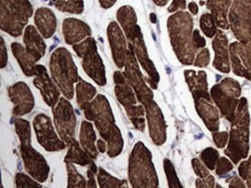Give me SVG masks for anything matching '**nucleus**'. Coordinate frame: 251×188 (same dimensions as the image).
<instances>
[{
  "mask_svg": "<svg viewBox=\"0 0 251 188\" xmlns=\"http://www.w3.org/2000/svg\"><path fill=\"white\" fill-rule=\"evenodd\" d=\"M117 18L122 25L127 40H129V44L132 46L136 58L140 63L142 68L149 75V78H147L146 81L150 83L151 88L157 89L159 82V75L148 54L147 48L140 26L137 24L135 10L130 6H122L117 13Z\"/></svg>",
  "mask_w": 251,
  "mask_h": 188,
  "instance_id": "f257e3e1",
  "label": "nucleus"
},
{
  "mask_svg": "<svg viewBox=\"0 0 251 188\" xmlns=\"http://www.w3.org/2000/svg\"><path fill=\"white\" fill-rule=\"evenodd\" d=\"M168 30L173 50L184 65H192L197 49L193 43V20L187 12L178 11L168 20Z\"/></svg>",
  "mask_w": 251,
  "mask_h": 188,
  "instance_id": "f03ea898",
  "label": "nucleus"
},
{
  "mask_svg": "<svg viewBox=\"0 0 251 188\" xmlns=\"http://www.w3.org/2000/svg\"><path fill=\"white\" fill-rule=\"evenodd\" d=\"M91 103L95 126L101 138L107 142V154L111 158H115L122 153L124 141L120 130L115 124L109 103L105 96L99 94Z\"/></svg>",
  "mask_w": 251,
  "mask_h": 188,
  "instance_id": "7ed1b4c3",
  "label": "nucleus"
},
{
  "mask_svg": "<svg viewBox=\"0 0 251 188\" xmlns=\"http://www.w3.org/2000/svg\"><path fill=\"white\" fill-rule=\"evenodd\" d=\"M250 118L248 100L242 97L239 100L235 118L231 122L229 141L225 154L237 164L249 154Z\"/></svg>",
  "mask_w": 251,
  "mask_h": 188,
  "instance_id": "20e7f679",
  "label": "nucleus"
},
{
  "mask_svg": "<svg viewBox=\"0 0 251 188\" xmlns=\"http://www.w3.org/2000/svg\"><path fill=\"white\" fill-rule=\"evenodd\" d=\"M128 176L133 188H158V176L152 162V155L144 143L138 141L131 151Z\"/></svg>",
  "mask_w": 251,
  "mask_h": 188,
  "instance_id": "39448f33",
  "label": "nucleus"
},
{
  "mask_svg": "<svg viewBox=\"0 0 251 188\" xmlns=\"http://www.w3.org/2000/svg\"><path fill=\"white\" fill-rule=\"evenodd\" d=\"M51 75L60 91L68 100L74 97V84L79 81L78 71L72 56L65 48H58L50 61Z\"/></svg>",
  "mask_w": 251,
  "mask_h": 188,
  "instance_id": "423d86ee",
  "label": "nucleus"
},
{
  "mask_svg": "<svg viewBox=\"0 0 251 188\" xmlns=\"http://www.w3.org/2000/svg\"><path fill=\"white\" fill-rule=\"evenodd\" d=\"M1 29L14 37L23 33L33 9L28 0H0Z\"/></svg>",
  "mask_w": 251,
  "mask_h": 188,
  "instance_id": "0eeeda50",
  "label": "nucleus"
},
{
  "mask_svg": "<svg viewBox=\"0 0 251 188\" xmlns=\"http://www.w3.org/2000/svg\"><path fill=\"white\" fill-rule=\"evenodd\" d=\"M240 95V83L232 78H225L220 83L213 86L210 91L213 101L223 116L230 123L234 119Z\"/></svg>",
  "mask_w": 251,
  "mask_h": 188,
  "instance_id": "6e6552de",
  "label": "nucleus"
},
{
  "mask_svg": "<svg viewBox=\"0 0 251 188\" xmlns=\"http://www.w3.org/2000/svg\"><path fill=\"white\" fill-rule=\"evenodd\" d=\"M73 48L76 54L83 59L82 65L88 76L99 86L105 85V68L97 50L95 39L88 37L80 44L74 45Z\"/></svg>",
  "mask_w": 251,
  "mask_h": 188,
  "instance_id": "1a4fd4ad",
  "label": "nucleus"
},
{
  "mask_svg": "<svg viewBox=\"0 0 251 188\" xmlns=\"http://www.w3.org/2000/svg\"><path fill=\"white\" fill-rule=\"evenodd\" d=\"M228 21L237 40L248 43L251 39V0H233Z\"/></svg>",
  "mask_w": 251,
  "mask_h": 188,
  "instance_id": "9d476101",
  "label": "nucleus"
},
{
  "mask_svg": "<svg viewBox=\"0 0 251 188\" xmlns=\"http://www.w3.org/2000/svg\"><path fill=\"white\" fill-rule=\"evenodd\" d=\"M123 74L126 76L128 84L135 91L138 101L142 103V105L146 106L148 103L152 101L154 94L151 89L148 87L146 80L142 76L134 49L130 44H128V53Z\"/></svg>",
  "mask_w": 251,
  "mask_h": 188,
  "instance_id": "9b49d317",
  "label": "nucleus"
},
{
  "mask_svg": "<svg viewBox=\"0 0 251 188\" xmlns=\"http://www.w3.org/2000/svg\"><path fill=\"white\" fill-rule=\"evenodd\" d=\"M53 119L60 139L67 144L75 141V127L76 119L73 107L65 98H60L56 107H53Z\"/></svg>",
  "mask_w": 251,
  "mask_h": 188,
  "instance_id": "f8f14e48",
  "label": "nucleus"
},
{
  "mask_svg": "<svg viewBox=\"0 0 251 188\" xmlns=\"http://www.w3.org/2000/svg\"><path fill=\"white\" fill-rule=\"evenodd\" d=\"M33 125L39 143L47 151L57 152L64 150L65 142L60 140L55 132L49 117L44 114H38L33 119Z\"/></svg>",
  "mask_w": 251,
  "mask_h": 188,
  "instance_id": "ddd939ff",
  "label": "nucleus"
},
{
  "mask_svg": "<svg viewBox=\"0 0 251 188\" xmlns=\"http://www.w3.org/2000/svg\"><path fill=\"white\" fill-rule=\"evenodd\" d=\"M20 152L25 170L33 179L38 182H45L50 173L49 165L45 158L32 147L31 143H20Z\"/></svg>",
  "mask_w": 251,
  "mask_h": 188,
  "instance_id": "4468645a",
  "label": "nucleus"
},
{
  "mask_svg": "<svg viewBox=\"0 0 251 188\" xmlns=\"http://www.w3.org/2000/svg\"><path fill=\"white\" fill-rule=\"evenodd\" d=\"M234 74L251 81V39L246 44L234 42L229 47Z\"/></svg>",
  "mask_w": 251,
  "mask_h": 188,
  "instance_id": "2eb2a0df",
  "label": "nucleus"
},
{
  "mask_svg": "<svg viewBox=\"0 0 251 188\" xmlns=\"http://www.w3.org/2000/svg\"><path fill=\"white\" fill-rule=\"evenodd\" d=\"M9 96L14 104L13 114L22 117L29 114L34 108L35 100L30 89L24 82H19L9 87Z\"/></svg>",
  "mask_w": 251,
  "mask_h": 188,
  "instance_id": "dca6fc26",
  "label": "nucleus"
},
{
  "mask_svg": "<svg viewBox=\"0 0 251 188\" xmlns=\"http://www.w3.org/2000/svg\"><path fill=\"white\" fill-rule=\"evenodd\" d=\"M150 137L155 144L161 146L166 141V124L163 114L154 100L144 106Z\"/></svg>",
  "mask_w": 251,
  "mask_h": 188,
  "instance_id": "f3484780",
  "label": "nucleus"
},
{
  "mask_svg": "<svg viewBox=\"0 0 251 188\" xmlns=\"http://www.w3.org/2000/svg\"><path fill=\"white\" fill-rule=\"evenodd\" d=\"M33 80L35 87L40 90L44 101L49 107H55L60 100V93L57 86L48 75L45 67L37 65Z\"/></svg>",
  "mask_w": 251,
  "mask_h": 188,
  "instance_id": "a211bd4d",
  "label": "nucleus"
},
{
  "mask_svg": "<svg viewBox=\"0 0 251 188\" xmlns=\"http://www.w3.org/2000/svg\"><path fill=\"white\" fill-rule=\"evenodd\" d=\"M107 36L112 51L114 61L119 68H123L126 65L128 49L127 48L124 34L116 22H111L108 25Z\"/></svg>",
  "mask_w": 251,
  "mask_h": 188,
  "instance_id": "6ab92c4d",
  "label": "nucleus"
},
{
  "mask_svg": "<svg viewBox=\"0 0 251 188\" xmlns=\"http://www.w3.org/2000/svg\"><path fill=\"white\" fill-rule=\"evenodd\" d=\"M213 48L215 57L213 67L224 73H229L230 71L228 39L222 30L219 29L213 40Z\"/></svg>",
  "mask_w": 251,
  "mask_h": 188,
  "instance_id": "aec40b11",
  "label": "nucleus"
},
{
  "mask_svg": "<svg viewBox=\"0 0 251 188\" xmlns=\"http://www.w3.org/2000/svg\"><path fill=\"white\" fill-rule=\"evenodd\" d=\"M184 74L194 100L204 98L209 101H212L208 90L207 76L205 71L197 72L193 70H187L184 72Z\"/></svg>",
  "mask_w": 251,
  "mask_h": 188,
  "instance_id": "412c9836",
  "label": "nucleus"
},
{
  "mask_svg": "<svg viewBox=\"0 0 251 188\" xmlns=\"http://www.w3.org/2000/svg\"><path fill=\"white\" fill-rule=\"evenodd\" d=\"M63 33L67 44L75 45L91 34V28L81 20L66 19L63 24Z\"/></svg>",
  "mask_w": 251,
  "mask_h": 188,
  "instance_id": "4be33fe9",
  "label": "nucleus"
},
{
  "mask_svg": "<svg viewBox=\"0 0 251 188\" xmlns=\"http://www.w3.org/2000/svg\"><path fill=\"white\" fill-rule=\"evenodd\" d=\"M195 106L199 116L203 120L210 131L216 132L220 127V114L218 109L213 106L212 101L201 98L194 100Z\"/></svg>",
  "mask_w": 251,
  "mask_h": 188,
  "instance_id": "5701e85b",
  "label": "nucleus"
},
{
  "mask_svg": "<svg viewBox=\"0 0 251 188\" xmlns=\"http://www.w3.org/2000/svg\"><path fill=\"white\" fill-rule=\"evenodd\" d=\"M24 41L25 49L35 61H39L45 55L47 46L33 25H29L25 28Z\"/></svg>",
  "mask_w": 251,
  "mask_h": 188,
  "instance_id": "b1692460",
  "label": "nucleus"
},
{
  "mask_svg": "<svg viewBox=\"0 0 251 188\" xmlns=\"http://www.w3.org/2000/svg\"><path fill=\"white\" fill-rule=\"evenodd\" d=\"M114 80L116 84L115 88V94L119 103L125 109L136 105L135 93H134L131 86L127 83L125 75L122 74L119 71H116L114 73Z\"/></svg>",
  "mask_w": 251,
  "mask_h": 188,
  "instance_id": "393cba45",
  "label": "nucleus"
},
{
  "mask_svg": "<svg viewBox=\"0 0 251 188\" xmlns=\"http://www.w3.org/2000/svg\"><path fill=\"white\" fill-rule=\"evenodd\" d=\"M34 22L44 38H50L57 29V19L48 8H39L35 13Z\"/></svg>",
  "mask_w": 251,
  "mask_h": 188,
  "instance_id": "a878e982",
  "label": "nucleus"
},
{
  "mask_svg": "<svg viewBox=\"0 0 251 188\" xmlns=\"http://www.w3.org/2000/svg\"><path fill=\"white\" fill-rule=\"evenodd\" d=\"M232 0H207L206 6L211 12L215 22L218 27L223 29L229 28L228 13Z\"/></svg>",
  "mask_w": 251,
  "mask_h": 188,
  "instance_id": "bb28decb",
  "label": "nucleus"
},
{
  "mask_svg": "<svg viewBox=\"0 0 251 188\" xmlns=\"http://www.w3.org/2000/svg\"><path fill=\"white\" fill-rule=\"evenodd\" d=\"M97 136L93 126L88 121L82 123L80 133V142L84 150L91 157V159H96L99 155L95 142Z\"/></svg>",
  "mask_w": 251,
  "mask_h": 188,
  "instance_id": "cd10ccee",
  "label": "nucleus"
},
{
  "mask_svg": "<svg viewBox=\"0 0 251 188\" xmlns=\"http://www.w3.org/2000/svg\"><path fill=\"white\" fill-rule=\"evenodd\" d=\"M11 47L15 58L18 61L24 74L27 76L35 75L37 62L33 60L26 49L19 43H13Z\"/></svg>",
  "mask_w": 251,
  "mask_h": 188,
  "instance_id": "c85d7f7f",
  "label": "nucleus"
},
{
  "mask_svg": "<svg viewBox=\"0 0 251 188\" xmlns=\"http://www.w3.org/2000/svg\"><path fill=\"white\" fill-rule=\"evenodd\" d=\"M64 161H69L74 164L80 165V166H87L93 161H91V157L80 148L78 142L75 140L73 143H71L68 154L64 158Z\"/></svg>",
  "mask_w": 251,
  "mask_h": 188,
  "instance_id": "c756f323",
  "label": "nucleus"
},
{
  "mask_svg": "<svg viewBox=\"0 0 251 188\" xmlns=\"http://www.w3.org/2000/svg\"><path fill=\"white\" fill-rule=\"evenodd\" d=\"M76 101L79 105L91 101L97 94V90L91 83L79 79L76 86Z\"/></svg>",
  "mask_w": 251,
  "mask_h": 188,
  "instance_id": "7c9ffc66",
  "label": "nucleus"
},
{
  "mask_svg": "<svg viewBox=\"0 0 251 188\" xmlns=\"http://www.w3.org/2000/svg\"><path fill=\"white\" fill-rule=\"evenodd\" d=\"M98 181H99L100 188H127V181L124 180H119L116 177H112L108 174L102 167L99 168L98 174Z\"/></svg>",
  "mask_w": 251,
  "mask_h": 188,
  "instance_id": "2f4dec72",
  "label": "nucleus"
},
{
  "mask_svg": "<svg viewBox=\"0 0 251 188\" xmlns=\"http://www.w3.org/2000/svg\"><path fill=\"white\" fill-rule=\"evenodd\" d=\"M55 6L64 13L80 14L84 11L83 0H57L55 2Z\"/></svg>",
  "mask_w": 251,
  "mask_h": 188,
  "instance_id": "473e14b6",
  "label": "nucleus"
},
{
  "mask_svg": "<svg viewBox=\"0 0 251 188\" xmlns=\"http://www.w3.org/2000/svg\"><path fill=\"white\" fill-rule=\"evenodd\" d=\"M65 163L68 173V188H86L88 181L77 171L74 163L69 161H66Z\"/></svg>",
  "mask_w": 251,
  "mask_h": 188,
  "instance_id": "72a5a7b5",
  "label": "nucleus"
},
{
  "mask_svg": "<svg viewBox=\"0 0 251 188\" xmlns=\"http://www.w3.org/2000/svg\"><path fill=\"white\" fill-rule=\"evenodd\" d=\"M15 128L16 132L20 138V143H31V130L29 122L25 119L17 118L15 120Z\"/></svg>",
  "mask_w": 251,
  "mask_h": 188,
  "instance_id": "f704fd0d",
  "label": "nucleus"
},
{
  "mask_svg": "<svg viewBox=\"0 0 251 188\" xmlns=\"http://www.w3.org/2000/svg\"><path fill=\"white\" fill-rule=\"evenodd\" d=\"M217 26V24L211 13H205L202 15L201 18V27L204 34L207 37L209 38L214 37L218 31Z\"/></svg>",
  "mask_w": 251,
  "mask_h": 188,
  "instance_id": "c9c22d12",
  "label": "nucleus"
},
{
  "mask_svg": "<svg viewBox=\"0 0 251 188\" xmlns=\"http://www.w3.org/2000/svg\"><path fill=\"white\" fill-rule=\"evenodd\" d=\"M219 158H220V154L218 151L213 147L205 149L201 154V160L209 170H214L217 166Z\"/></svg>",
  "mask_w": 251,
  "mask_h": 188,
  "instance_id": "e433bc0d",
  "label": "nucleus"
},
{
  "mask_svg": "<svg viewBox=\"0 0 251 188\" xmlns=\"http://www.w3.org/2000/svg\"><path fill=\"white\" fill-rule=\"evenodd\" d=\"M164 169H165L166 177H167L169 187L171 188H182V186L177 177L175 168L170 160H164Z\"/></svg>",
  "mask_w": 251,
  "mask_h": 188,
  "instance_id": "4c0bfd02",
  "label": "nucleus"
},
{
  "mask_svg": "<svg viewBox=\"0 0 251 188\" xmlns=\"http://www.w3.org/2000/svg\"><path fill=\"white\" fill-rule=\"evenodd\" d=\"M16 184L17 188H42L37 181H33L32 178L22 173H18L16 175Z\"/></svg>",
  "mask_w": 251,
  "mask_h": 188,
  "instance_id": "58836bf2",
  "label": "nucleus"
},
{
  "mask_svg": "<svg viewBox=\"0 0 251 188\" xmlns=\"http://www.w3.org/2000/svg\"><path fill=\"white\" fill-rule=\"evenodd\" d=\"M239 174L244 181H247L248 188H251V155L248 161H243L240 164Z\"/></svg>",
  "mask_w": 251,
  "mask_h": 188,
  "instance_id": "ea45409f",
  "label": "nucleus"
},
{
  "mask_svg": "<svg viewBox=\"0 0 251 188\" xmlns=\"http://www.w3.org/2000/svg\"><path fill=\"white\" fill-rule=\"evenodd\" d=\"M216 166H217L216 173L219 176L226 174L227 172L233 170V164L226 158H221L219 159Z\"/></svg>",
  "mask_w": 251,
  "mask_h": 188,
  "instance_id": "a19ab883",
  "label": "nucleus"
},
{
  "mask_svg": "<svg viewBox=\"0 0 251 188\" xmlns=\"http://www.w3.org/2000/svg\"><path fill=\"white\" fill-rule=\"evenodd\" d=\"M210 61V53L209 49H203L198 53L197 58L195 60L194 65L196 67H205L209 64Z\"/></svg>",
  "mask_w": 251,
  "mask_h": 188,
  "instance_id": "79ce46f5",
  "label": "nucleus"
},
{
  "mask_svg": "<svg viewBox=\"0 0 251 188\" xmlns=\"http://www.w3.org/2000/svg\"><path fill=\"white\" fill-rule=\"evenodd\" d=\"M192 165H193V170L195 173L201 178H205L209 175V170L206 169V166H204L201 161H199L197 158H194L192 161Z\"/></svg>",
  "mask_w": 251,
  "mask_h": 188,
  "instance_id": "37998d69",
  "label": "nucleus"
},
{
  "mask_svg": "<svg viewBox=\"0 0 251 188\" xmlns=\"http://www.w3.org/2000/svg\"><path fill=\"white\" fill-rule=\"evenodd\" d=\"M228 135L226 132H216L213 133V138L215 144L218 148H224L227 143Z\"/></svg>",
  "mask_w": 251,
  "mask_h": 188,
  "instance_id": "c03bdc74",
  "label": "nucleus"
},
{
  "mask_svg": "<svg viewBox=\"0 0 251 188\" xmlns=\"http://www.w3.org/2000/svg\"><path fill=\"white\" fill-rule=\"evenodd\" d=\"M196 186L198 188H213L215 187V178L213 176L209 174L205 178L197 179L196 181Z\"/></svg>",
  "mask_w": 251,
  "mask_h": 188,
  "instance_id": "a18cd8bd",
  "label": "nucleus"
},
{
  "mask_svg": "<svg viewBox=\"0 0 251 188\" xmlns=\"http://www.w3.org/2000/svg\"><path fill=\"white\" fill-rule=\"evenodd\" d=\"M193 43L197 50H198L199 49H202L206 46V40L202 36H201L200 31L197 29L193 31Z\"/></svg>",
  "mask_w": 251,
  "mask_h": 188,
  "instance_id": "49530a36",
  "label": "nucleus"
},
{
  "mask_svg": "<svg viewBox=\"0 0 251 188\" xmlns=\"http://www.w3.org/2000/svg\"><path fill=\"white\" fill-rule=\"evenodd\" d=\"M186 0H173L171 6L168 9L170 13L178 11V10H184L186 9Z\"/></svg>",
  "mask_w": 251,
  "mask_h": 188,
  "instance_id": "de8ad7c7",
  "label": "nucleus"
},
{
  "mask_svg": "<svg viewBox=\"0 0 251 188\" xmlns=\"http://www.w3.org/2000/svg\"><path fill=\"white\" fill-rule=\"evenodd\" d=\"M3 39L1 37V44H0V52H1V68H4L6 67L8 62L7 50H6V46H5Z\"/></svg>",
  "mask_w": 251,
  "mask_h": 188,
  "instance_id": "09e8293b",
  "label": "nucleus"
},
{
  "mask_svg": "<svg viewBox=\"0 0 251 188\" xmlns=\"http://www.w3.org/2000/svg\"><path fill=\"white\" fill-rule=\"evenodd\" d=\"M229 188H246L245 184L242 180L239 178V177H233V179L231 180L230 183H229Z\"/></svg>",
  "mask_w": 251,
  "mask_h": 188,
  "instance_id": "8fccbe9b",
  "label": "nucleus"
},
{
  "mask_svg": "<svg viewBox=\"0 0 251 188\" xmlns=\"http://www.w3.org/2000/svg\"><path fill=\"white\" fill-rule=\"evenodd\" d=\"M95 173L91 169L88 170V188H97L96 181L95 178Z\"/></svg>",
  "mask_w": 251,
  "mask_h": 188,
  "instance_id": "3c124183",
  "label": "nucleus"
},
{
  "mask_svg": "<svg viewBox=\"0 0 251 188\" xmlns=\"http://www.w3.org/2000/svg\"><path fill=\"white\" fill-rule=\"evenodd\" d=\"M97 146H98V148H99V150H100V152H105L106 143L104 141H102V140H99V141L97 142Z\"/></svg>",
  "mask_w": 251,
  "mask_h": 188,
  "instance_id": "603ef678",
  "label": "nucleus"
},
{
  "mask_svg": "<svg viewBox=\"0 0 251 188\" xmlns=\"http://www.w3.org/2000/svg\"><path fill=\"white\" fill-rule=\"evenodd\" d=\"M189 9L193 15H197V13H198V6H197L196 2H190V3L189 4Z\"/></svg>",
  "mask_w": 251,
  "mask_h": 188,
  "instance_id": "864d4df0",
  "label": "nucleus"
},
{
  "mask_svg": "<svg viewBox=\"0 0 251 188\" xmlns=\"http://www.w3.org/2000/svg\"><path fill=\"white\" fill-rule=\"evenodd\" d=\"M153 1L159 6H164L169 2V0H153Z\"/></svg>",
  "mask_w": 251,
  "mask_h": 188,
  "instance_id": "5fc2aeb1",
  "label": "nucleus"
},
{
  "mask_svg": "<svg viewBox=\"0 0 251 188\" xmlns=\"http://www.w3.org/2000/svg\"><path fill=\"white\" fill-rule=\"evenodd\" d=\"M53 2H56V1H57V0H53Z\"/></svg>",
  "mask_w": 251,
  "mask_h": 188,
  "instance_id": "6e6d98bb",
  "label": "nucleus"
}]
</instances>
